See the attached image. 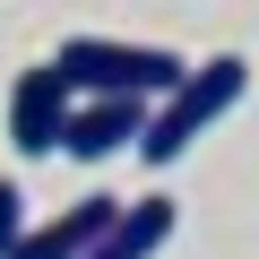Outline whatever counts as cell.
Segmentation results:
<instances>
[{"label":"cell","instance_id":"6da1fadb","mask_svg":"<svg viewBox=\"0 0 259 259\" xmlns=\"http://www.w3.org/2000/svg\"><path fill=\"white\" fill-rule=\"evenodd\" d=\"M242 87H250V61L242 52H216V61H199L164 104H156V121H147V139H139V156L147 164H173V156H190V139H207V130L242 104Z\"/></svg>","mask_w":259,"mask_h":259},{"label":"cell","instance_id":"7a4b0ae2","mask_svg":"<svg viewBox=\"0 0 259 259\" xmlns=\"http://www.w3.org/2000/svg\"><path fill=\"white\" fill-rule=\"evenodd\" d=\"M52 61L69 69L78 95H147V104H164L190 78L182 52H164V44H112V35H69Z\"/></svg>","mask_w":259,"mask_h":259},{"label":"cell","instance_id":"3957f363","mask_svg":"<svg viewBox=\"0 0 259 259\" xmlns=\"http://www.w3.org/2000/svg\"><path fill=\"white\" fill-rule=\"evenodd\" d=\"M69 112H78V87H69L61 61L18 69V87H9V147H18V156H61Z\"/></svg>","mask_w":259,"mask_h":259},{"label":"cell","instance_id":"277c9868","mask_svg":"<svg viewBox=\"0 0 259 259\" xmlns=\"http://www.w3.org/2000/svg\"><path fill=\"white\" fill-rule=\"evenodd\" d=\"M147 121H156L147 95H78V112H69V130H61V156L104 164L112 147H139V139H147Z\"/></svg>","mask_w":259,"mask_h":259},{"label":"cell","instance_id":"5b68a950","mask_svg":"<svg viewBox=\"0 0 259 259\" xmlns=\"http://www.w3.org/2000/svg\"><path fill=\"white\" fill-rule=\"evenodd\" d=\"M121 207H130V199H78V207H61V216L26 225L18 259H87V250H95V242L121 225Z\"/></svg>","mask_w":259,"mask_h":259},{"label":"cell","instance_id":"8992f818","mask_svg":"<svg viewBox=\"0 0 259 259\" xmlns=\"http://www.w3.org/2000/svg\"><path fill=\"white\" fill-rule=\"evenodd\" d=\"M164 242H173V199L156 190V199H130V207H121V225H112L87 259H156Z\"/></svg>","mask_w":259,"mask_h":259},{"label":"cell","instance_id":"52a82bcc","mask_svg":"<svg viewBox=\"0 0 259 259\" xmlns=\"http://www.w3.org/2000/svg\"><path fill=\"white\" fill-rule=\"evenodd\" d=\"M18 242H26V190L0 182V259H18Z\"/></svg>","mask_w":259,"mask_h":259}]
</instances>
